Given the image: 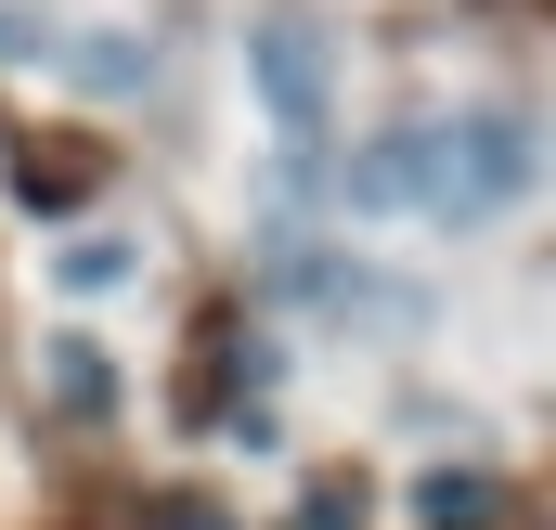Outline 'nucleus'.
Returning <instances> with one entry per match:
<instances>
[{"label": "nucleus", "mask_w": 556, "mask_h": 530, "mask_svg": "<svg viewBox=\"0 0 556 530\" xmlns=\"http://www.w3.org/2000/svg\"><path fill=\"white\" fill-rule=\"evenodd\" d=\"M337 194L376 207V220L479 234V220H518L544 194V130H531V104H440V117H402V130L350 142Z\"/></svg>", "instance_id": "f257e3e1"}, {"label": "nucleus", "mask_w": 556, "mask_h": 530, "mask_svg": "<svg viewBox=\"0 0 556 530\" xmlns=\"http://www.w3.org/2000/svg\"><path fill=\"white\" fill-rule=\"evenodd\" d=\"M247 91L273 104L285 142H324V117H337V52H324V26H311L298 0H273V13L247 26Z\"/></svg>", "instance_id": "f03ea898"}, {"label": "nucleus", "mask_w": 556, "mask_h": 530, "mask_svg": "<svg viewBox=\"0 0 556 530\" xmlns=\"http://www.w3.org/2000/svg\"><path fill=\"white\" fill-rule=\"evenodd\" d=\"M130 272H142L130 234H78V247H65V298H117Z\"/></svg>", "instance_id": "7ed1b4c3"}]
</instances>
